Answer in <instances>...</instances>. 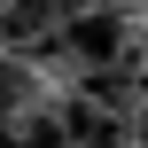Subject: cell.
<instances>
[{
  "label": "cell",
  "mask_w": 148,
  "mask_h": 148,
  "mask_svg": "<svg viewBox=\"0 0 148 148\" xmlns=\"http://www.w3.org/2000/svg\"><path fill=\"white\" fill-rule=\"evenodd\" d=\"M125 39H133V23H125L117 8H70V16H62V31H55L47 47H70L86 70H101V62H117V55H125Z\"/></svg>",
  "instance_id": "1"
},
{
  "label": "cell",
  "mask_w": 148,
  "mask_h": 148,
  "mask_svg": "<svg viewBox=\"0 0 148 148\" xmlns=\"http://www.w3.org/2000/svg\"><path fill=\"white\" fill-rule=\"evenodd\" d=\"M62 16H70V0H0V39L8 47H47L62 31Z\"/></svg>",
  "instance_id": "2"
},
{
  "label": "cell",
  "mask_w": 148,
  "mask_h": 148,
  "mask_svg": "<svg viewBox=\"0 0 148 148\" xmlns=\"http://www.w3.org/2000/svg\"><path fill=\"white\" fill-rule=\"evenodd\" d=\"M62 140H70V148H125V117L78 94V101L62 109Z\"/></svg>",
  "instance_id": "3"
},
{
  "label": "cell",
  "mask_w": 148,
  "mask_h": 148,
  "mask_svg": "<svg viewBox=\"0 0 148 148\" xmlns=\"http://www.w3.org/2000/svg\"><path fill=\"white\" fill-rule=\"evenodd\" d=\"M16 109H23V70L0 62V148H16Z\"/></svg>",
  "instance_id": "4"
},
{
  "label": "cell",
  "mask_w": 148,
  "mask_h": 148,
  "mask_svg": "<svg viewBox=\"0 0 148 148\" xmlns=\"http://www.w3.org/2000/svg\"><path fill=\"white\" fill-rule=\"evenodd\" d=\"M133 140L148 148V94H140V117H133Z\"/></svg>",
  "instance_id": "5"
}]
</instances>
